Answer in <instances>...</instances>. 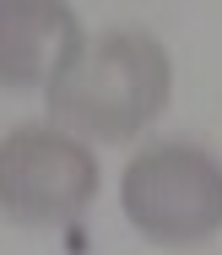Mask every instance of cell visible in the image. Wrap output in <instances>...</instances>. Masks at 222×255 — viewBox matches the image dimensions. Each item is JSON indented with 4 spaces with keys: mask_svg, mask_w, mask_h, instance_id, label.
I'll list each match as a JSON object with an SVG mask.
<instances>
[{
    "mask_svg": "<svg viewBox=\"0 0 222 255\" xmlns=\"http://www.w3.org/2000/svg\"><path fill=\"white\" fill-rule=\"evenodd\" d=\"M168 93H173L168 49L141 27H109L87 38V49L44 93V103L49 120L71 136L130 141L168 109Z\"/></svg>",
    "mask_w": 222,
    "mask_h": 255,
    "instance_id": "6da1fadb",
    "label": "cell"
},
{
    "mask_svg": "<svg viewBox=\"0 0 222 255\" xmlns=\"http://www.w3.org/2000/svg\"><path fill=\"white\" fill-rule=\"evenodd\" d=\"M119 206L152 245H206L222 228V163L195 141H152L125 163Z\"/></svg>",
    "mask_w": 222,
    "mask_h": 255,
    "instance_id": "7a4b0ae2",
    "label": "cell"
},
{
    "mask_svg": "<svg viewBox=\"0 0 222 255\" xmlns=\"http://www.w3.org/2000/svg\"><path fill=\"white\" fill-rule=\"evenodd\" d=\"M98 157L60 125H16L0 136V217L22 228H60L98 196Z\"/></svg>",
    "mask_w": 222,
    "mask_h": 255,
    "instance_id": "3957f363",
    "label": "cell"
},
{
    "mask_svg": "<svg viewBox=\"0 0 222 255\" xmlns=\"http://www.w3.org/2000/svg\"><path fill=\"white\" fill-rule=\"evenodd\" d=\"M87 49L81 22L60 0H0V87H55Z\"/></svg>",
    "mask_w": 222,
    "mask_h": 255,
    "instance_id": "277c9868",
    "label": "cell"
}]
</instances>
